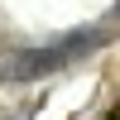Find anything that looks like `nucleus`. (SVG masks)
<instances>
[{
  "label": "nucleus",
  "instance_id": "f257e3e1",
  "mask_svg": "<svg viewBox=\"0 0 120 120\" xmlns=\"http://www.w3.org/2000/svg\"><path fill=\"white\" fill-rule=\"evenodd\" d=\"M67 63H72V53H67L63 38H58V43H48V48L15 53V63L5 67V77H15V82H34V77H48V72H58V67H67Z\"/></svg>",
  "mask_w": 120,
  "mask_h": 120
},
{
  "label": "nucleus",
  "instance_id": "f03ea898",
  "mask_svg": "<svg viewBox=\"0 0 120 120\" xmlns=\"http://www.w3.org/2000/svg\"><path fill=\"white\" fill-rule=\"evenodd\" d=\"M34 106H38V101H29V106H15V111H5L0 120H34Z\"/></svg>",
  "mask_w": 120,
  "mask_h": 120
}]
</instances>
